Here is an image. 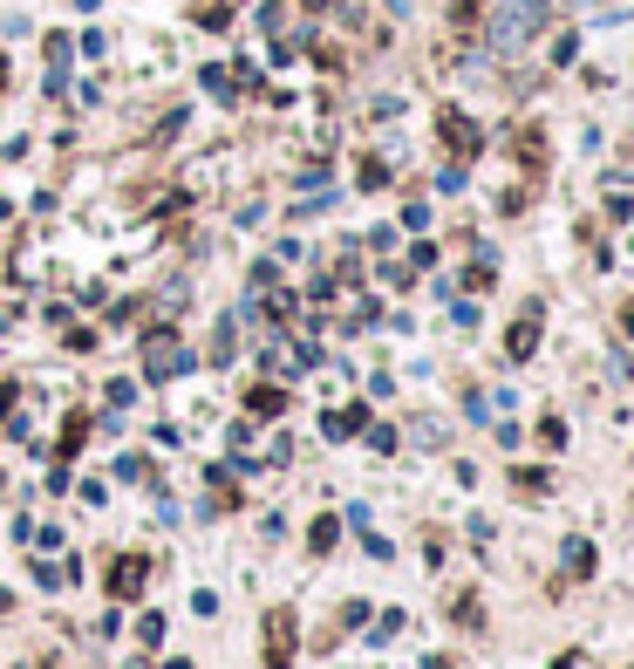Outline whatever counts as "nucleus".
Segmentation results:
<instances>
[{"mask_svg": "<svg viewBox=\"0 0 634 669\" xmlns=\"http://www.w3.org/2000/svg\"><path fill=\"white\" fill-rule=\"evenodd\" d=\"M335 533H341L335 519H314V533H307V547H314V553H328V547H335Z\"/></svg>", "mask_w": 634, "mask_h": 669, "instance_id": "9b49d317", "label": "nucleus"}, {"mask_svg": "<svg viewBox=\"0 0 634 669\" xmlns=\"http://www.w3.org/2000/svg\"><path fill=\"white\" fill-rule=\"evenodd\" d=\"M144 574H150L144 553H116L110 560V594L116 601H137V594H144Z\"/></svg>", "mask_w": 634, "mask_h": 669, "instance_id": "7ed1b4c3", "label": "nucleus"}, {"mask_svg": "<svg viewBox=\"0 0 634 669\" xmlns=\"http://www.w3.org/2000/svg\"><path fill=\"white\" fill-rule=\"evenodd\" d=\"M450 615H457L464 629H478V622H485V608H478V594H457V601H450Z\"/></svg>", "mask_w": 634, "mask_h": 669, "instance_id": "1a4fd4ad", "label": "nucleus"}, {"mask_svg": "<svg viewBox=\"0 0 634 669\" xmlns=\"http://www.w3.org/2000/svg\"><path fill=\"white\" fill-rule=\"evenodd\" d=\"M532 349H539V308H525V315L512 321V335H505V355H512V362H525Z\"/></svg>", "mask_w": 634, "mask_h": 669, "instance_id": "20e7f679", "label": "nucleus"}, {"mask_svg": "<svg viewBox=\"0 0 634 669\" xmlns=\"http://www.w3.org/2000/svg\"><path fill=\"white\" fill-rule=\"evenodd\" d=\"M553 669H580V656H560V663H553Z\"/></svg>", "mask_w": 634, "mask_h": 669, "instance_id": "4468645a", "label": "nucleus"}, {"mask_svg": "<svg viewBox=\"0 0 634 669\" xmlns=\"http://www.w3.org/2000/svg\"><path fill=\"white\" fill-rule=\"evenodd\" d=\"M539 14H546V7H539V0H519V7H512V14H498V41H505V48H512V41H519L525 28H532V21H539Z\"/></svg>", "mask_w": 634, "mask_h": 669, "instance_id": "39448f33", "label": "nucleus"}, {"mask_svg": "<svg viewBox=\"0 0 634 669\" xmlns=\"http://www.w3.org/2000/svg\"><path fill=\"white\" fill-rule=\"evenodd\" d=\"M519 478V492H546V472H539V465H525V472H512Z\"/></svg>", "mask_w": 634, "mask_h": 669, "instance_id": "ddd939ff", "label": "nucleus"}, {"mask_svg": "<svg viewBox=\"0 0 634 669\" xmlns=\"http://www.w3.org/2000/svg\"><path fill=\"white\" fill-rule=\"evenodd\" d=\"M246 410H253V417H280V410H287V390L260 383V390H246Z\"/></svg>", "mask_w": 634, "mask_h": 669, "instance_id": "0eeeda50", "label": "nucleus"}, {"mask_svg": "<svg viewBox=\"0 0 634 669\" xmlns=\"http://www.w3.org/2000/svg\"><path fill=\"white\" fill-rule=\"evenodd\" d=\"M82 437H89V417H69V424H62V458L82 451Z\"/></svg>", "mask_w": 634, "mask_h": 669, "instance_id": "9d476101", "label": "nucleus"}, {"mask_svg": "<svg viewBox=\"0 0 634 669\" xmlns=\"http://www.w3.org/2000/svg\"><path fill=\"white\" fill-rule=\"evenodd\" d=\"M444 137L457 144V151H471V144H478V137H471V123H464V117H444Z\"/></svg>", "mask_w": 634, "mask_h": 669, "instance_id": "f8f14e48", "label": "nucleus"}, {"mask_svg": "<svg viewBox=\"0 0 634 669\" xmlns=\"http://www.w3.org/2000/svg\"><path fill=\"white\" fill-rule=\"evenodd\" d=\"M594 574V547L587 540H566V581H587Z\"/></svg>", "mask_w": 634, "mask_h": 669, "instance_id": "6e6552de", "label": "nucleus"}, {"mask_svg": "<svg viewBox=\"0 0 634 669\" xmlns=\"http://www.w3.org/2000/svg\"><path fill=\"white\" fill-rule=\"evenodd\" d=\"M362 424H369V410H362V403H348V410H328V417H321V431L335 437H362Z\"/></svg>", "mask_w": 634, "mask_h": 669, "instance_id": "423d86ee", "label": "nucleus"}, {"mask_svg": "<svg viewBox=\"0 0 634 669\" xmlns=\"http://www.w3.org/2000/svg\"><path fill=\"white\" fill-rule=\"evenodd\" d=\"M294 663V615L287 608H266V669Z\"/></svg>", "mask_w": 634, "mask_h": 669, "instance_id": "f03ea898", "label": "nucleus"}, {"mask_svg": "<svg viewBox=\"0 0 634 669\" xmlns=\"http://www.w3.org/2000/svg\"><path fill=\"white\" fill-rule=\"evenodd\" d=\"M191 369V355L185 342H178V328H150L144 335V376L150 383H171V376H185Z\"/></svg>", "mask_w": 634, "mask_h": 669, "instance_id": "f257e3e1", "label": "nucleus"}]
</instances>
